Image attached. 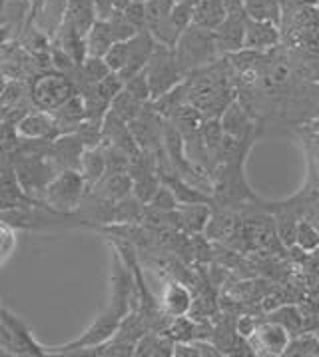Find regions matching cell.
Wrapping results in <instances>:
<instances>
[{
    "mask_svg": "<svg viewBox=\"0 0 319 357\" xmlns=\"http://www.w3.org/2000/svg\"><path fill=\"white\" fill-rule=\"evenodd\" d=\"M188 104L200 110L203 118H219L221 112L238 98L235 68L230 58L221 56L216 62L186 76Z\"/></svg>",
    "mask_w": 319,
    "mask_h": 357,
    "instance_id": "6da1fadb",
    "label": "cell"
},
{
    "mask_svg": "<svg viewBox=\"0 0 319 357\" xmlns=\"http://www.w3.org/2000/svg\"><path fill=\"white\" fill-rule=\"evenodd\" d=\"M174 54L180 68L186 72L200 70L203 66L216 62L219 56L216 38L212 30H203L200 26H188L180 34L178 43L174 46Z\"/></svg>",
    "mask_w": 319,
    "mask_h": 357,
    "instance_id": "7a4b0ae2",
    "label": "cell"
},
{
    "mask_svg": "<svg viewBox=\"0 0 319 357\" xmlns=\"http://www.w3.org/2000/svg\"><path fill=\"white\" fill-rule=\"evenodd\" d=\"M144 72L148 84H150V92H152V100L186 80V72L180 68L174 48L158 43L152 52L150 62L146 64Z\"/></svg>",
    "mask_w": 319,
    "mask_h": 357,
    "instance_id": "3957f363",
    "label": "cell"
},
{
    "mask_svg": "<svg viewBox=\"0 0 319 357\" xmlns=\"http://www.w3.org/2000/svg\"><path fill=\"white\" fill-rule=\"evenodd\" d=\"M86 188L88 184L80 170L66 168L46 186V202L56 212H72L78 206H82V200L86 198Z\"/></svg>",
    "mask_w": 319,
    "mask_h": 357,
    "instance_id": "277c9868",
    "label": "cell"
},
{
    "mask_svg": "<svg viewBox=\"0 0 319 357\" xmlns=\"http://www.w3.org/2000/svg\"><path fill=\"white\" fill-rule=\"evenodd\" d=\"M120 315L114 310H106L100 317H96V321L86 329L84 335H80L78 340L66 343V345H59V347H48L50 354H82L92 347H98L102 343L114 337L118 326H120Z\"/></svg>",
    "mask_w": 319,
    "mask_h": 357,
    "instance_id": "5b68a950",
    "label": "cell"
},
{
    "mask_svg": "<svg viewBox=\"0 0 319 357\" xmlns=\"http://www.w3.org/2000/svg\"><path fill=\"white\" fill-rule=\"evenodd\" d=\"M76 94V86L70 78L60 74L40 76L32 86V100L44 112L59 110L64 102H68Z\"/></svg>",
    "mask_w": 319,
    "mask_h": 357,
    "instance_id": "8992f818",
    "label": "cell"
},
{
    "mask_svg": "<svg viewBox=\"0 0 319 357\" xmlns=\"http://www.w3.org/2000/svg\"><path fill=\"white\" fill-rule=\"evenodd\" d=\"M291 335L286 328L279 324L263 319L258 324L256 333L249 337V343L254 347V354H263V356H283L288 349Z\"/></svg>",
    "mask_w": 319,
    "mask_h": 357,
    "instance_id": "52a82bcc",
    "label": "cell"
},
{
    "mask_svg": "<svg viewBox=\"0 0 319 357\" xmlns=\"http://www.w3.org/2000/svg\"><path fill=\"white\" fill-rule=\"evenodd\" d=\"M154 48H156V40L152 38V34L148 30L136 32V36H132L128 40V62H126V66L122 70L118 72L120 78L126 82V80H130L132 76H136L138 72L144 70L146 64L152 58Z\"/></svg>",
    "mask_w": 319,
    "mask_h": 357,
    "instance_id": "ba28073f",
    "label": "cell"
},
{
    "mask_svg": "<svg viewBox=\"0 0 319 357\" xmlns=\"http://www.w3.org/2000/svg\"><path fill=\"white\" fill-rule=\"evenodd\" d=\"M221 128L226 134L233 138H247V136H260V126L254 120V116L247 112V108L242 102L235 100L221 112L219 116Z\"/></svg>",
    "mask_w": 319,
    "mask_h": 357,
    "instance_id": "9c48e42d",
    "label": "cell"
},
{
    "mask_svg": "<svg viewBox=\"0 0 319 357\" xmlns=\"http://www.w3.org/2000/svg\"><path fill=\"white\" fill-rule=\"evenodd\" d=\"M240 224V214L232 208L212 204V214L205 224L203 236L212 243H228Z\"/></svg>",
    "mask_w": 319,
    "mask_h": 357,
    "instance_id": "30bf717a",
    "label": "cell"
},
{
    "mask_svg": "<svg viewBox=\"0 0 319 357\" xmlns=\"http://www.w3.org/2000/svg\"><path fill=\"white\" fill-rule=\"evenodd\" d=\"M281 44V32L279 26L272 22H261L247 18L246 22V40L244 48L256 50V52H267Z\"/></svg>",
    "mask_w": 319,
    "mask_h": 357,
    "instance_id": "8fae6325",
    "label": "cell"
},
{
    "mask_svg": "<svg viewBox=\"0 0 319 357\" xmlns=\"http://www.w3.org/2000/svg\"><path fill=\"white\" fill-rule=\"evenodd\" d=\"M226 16H228V10H226V2L224 0H200L194 6L192 24L214 32L226 20Z\"/></svg>",
    "mask_w": 319,
    "mask_h": 357,
    "instance_id": "7c38bea8",
    "label": "cell"
},
{
    "mask_svg": "<svg viewBox=\"0 0 319 357\" xmlns=\"http://www.w3.org/2000/svg\"><path fill=\"white\" fill-rule=\"evenodd\" d=\"M132 176L130 172H120V174H104L100 182L96 184V194L102 196L104 200L114 202L126 198L132 194Z\"/></svg>",
    "mask_w": 319,
    "mask_h": 357,
    "instance_id": "4fadbf2b",
    "label": "cell"
},
{
    "mask_svg": "<svg viewBox=\"0 0 319 357\" xmlns=\"http://www.w3.org/2000/svg\"><path fill=\"white\" fill-rule=\"evenodd\" d=\"M194 296L188 287L182 282H170L166 289H164V298H162V307L164 312L176 317V315H188L189 307H192Z\"/></svg>",
    "mask_w": 319,
    "mask_h": 357,
    "instance_id": "5bb4252c",
    "label": "cell"
},
{
    "mask_svg": "<svg viewBox=\"0 0 319 357\" xmlns=\"http://www.w3.org/2000/svg\"><path fill=\"white\" fill-rule=\"evenodd\" d=\"M56 130V122L54 116H50L48 112H34V114H26L20 122H18V134L22 138L29 140H42L52 136Z\"/></svg>",
    "mask_w": 319,
    "mask_h": 357,
    "instance_id": "9a60e30c",
    "label": "cell"
},
{
    "mask_svg": "<svg viewBox=\"0 0 319 357\" xmlns=\"http://www.w3.org/2000/svg\"><path fill=\"white\" fill-rule=\"evenodd\" d=\"M78 170L82 174L84 182L88 188H94L106 174V156H104V148H84L82 156H80V166Z\"/></svg>",
    "mask_w": 319,
    "mask_h": 357,
    "instance_id": "2e32d148",
    "label": "cell"
},
{
    "mask_svg": "<svg viewBox=\"0 0 319 357\" xmlns=\"http://www.w3.org/2000/svg\"><path fill=\"white\" fill-rule=\"evenodd\" d=\"M178 214L182 220V229L196 236V234H203L205 224L212 214V204H186V206H178Z\"/></svg>",
    "mask_w": 319,
    "mask_h": 357,
    "instance_id": "e0dca14e",
    "label": "cell"
},
{
    "mask_svg": "<svg viewBox=\"0 0 319 357\" xmlns=\"http://www.w3.org/2000/svg\"><path fill=\"white\" fill-rule=\"evenodd\" d=\"M84 152V144L82 140L74 134H68V136H62L56 142L52 144V154L59 160L60 164H64L66 168H74L78 170L80 166V156Z\"/></svg>",
    "mask_w": 319,
    "mask_h": 357,
    "instance_id": "ac0fdd59",
    "label": "cell"
},
{
    "mask_svg": "<svg viewBox=\"0 0 319 357\" xmlns=\"http://www.w3.org/2000/svg\"><path fill=\"white\" fill-rule=\"evenodd\" d=\"M112 44H114V36H112L108 20H96L86 32L88 56L104 58V54L110 50Z\"/></svg>",
    "mask_w": 319,
    "mask_h": 357,
    "instance_id": "d6986e66",
    "label": "cell"
},
{
    "mask_svg": "<svg viewBox=\"0 0 319 357\" xmlns=\"http://www.w3.org/2000/svg\"><path fill=\"white\" fill-rule=\"evenodd\" d=\"M66 18L72 22L80 34L86 36L90 26L98 20L96 18V8H94V0H68Z\"/></svg>",
    "mask_w": 319,
    "mask_h": 357,
    "instance_id": "ffe728a7",
    "label": "cell"
},
{
    "mask_svg": "<svg viewBox=\"0 0 319 357\" xmlns=\"http://www.w3.org/2000/svg\"><path fill=\"white\" fill-rule=\"evenodd\" d=\"M247 18L272 22L279 26L281 20V0H242Z\"/></svg>",
    "mask_w": 319,
    "mask_h": 357,
    "instance_id": "44dd1931",
    "label": "cell"
},
{
    "mask_svg": "<svg viewBox=\"0 0 319 357\" xmlns=\"http://www.w3.org/2000/svg\"><path fill=\"white\" fill-rule=\"evenodd\" d=\"M265 319L274 321V324H279L281 328H286L290 331V335H297V333L304 331V317H302V312L297 310V305L281 303L274 312L265 314Z\"/></svg>",
    "mask_w": 319,
    "mask_h": 357,
    "instance_id": "7402d4cb",
    "label": "cell"
},
{
    "mask_svg": "<svg viewBox=\"0 0 319 357\" xmlns=\"http://www.w3.org/2000/svg\"><path fill=\"white\" fill-rule=\"evenodd\" d=\"M144 202H140L134 194H130L114 204V224H138L144 220Z\"/></svg>",
    "mask_w": 319,
    "mask_h": 357,
    "instance_id": "603a6c76",
    "label": "cell"
},
{
    "mask_svg": "<svg viewBox=\"0 0 319 357\" xmlns=\"http://www.w3.org/2000/svg\"><path fill=\"white\" fill-rule=\"evenodd\" d=\"M295 245L305 252L307 256H311V254H316L319 250V228L313 224V222H309V220H305V218H299L297 220V229H295Z\"/></svg>",
    "mask_w": 319,
    "mask_h": 357,
    "instance_id": "cb8c5ba5",
    "label": "cell"
},
{
    "mask_svg": "<svg viewBox=\"0 0 319 357\" xmlns=\"http://www.w3.org/2000/svg\"><path fill=\"white\" fill-rule=\"evenodd\" d=\"M162 333H166L174 343L194 342V337H196V319H192L189 315H176L168 321V326Z\"/></svg>",
    "mask_w": 319,
    "mask_h": 357,
    "instance_id": "d4e9b609",
    "label": "cell"
},
{
    "mask_svg": "<svg viewBox=\"0 0 319 357\" xmlns=\"http://www.w3.org/2000/svg\"><path fill=\"white\" fill-rule=\"evenodd\" d=\"M144 108V102L136 100V98H134L132 94H128L126 90H122L116 98L112 100V104H110V110H112L114 114L120 116L122 120H126V122H132L134 118H138V116L142 114Z\"/></svg>",
    "mask_w": 319,
    "mask_h": 357,
    "instance_id": "484cf974",
    "label": "cell"
},
{
    "mask_svg": "<svg viewBox=\"0 0 319 357\" xmlns=\"http://www.w3.org/2000/svg\"><path fill=\"white\" fill-rule=\"evenodd\" d=\"M283 356H319V340L309 333H297L291 337Z\"/></svg>",
    "mask_w": 319,
    "mask_h": 357,
    "instance_id": "4316f807",
    "label": "cell"
},
{
    "mask_svg": "<svg viewBox=\"0 0 319 357\" xmlns=\"http://www.w3.org/2000/svg\"><path fill=\"white\" fill-rule=\"evenodd\" d=\"M108 24H110V30H112L114 43H126V40H130L132 36H136V32H138L128 22V18L124 16V10H118V8L108 18Z\"/></svg>",
    "mask_w": 319,
    "mask_h": 357,
    "instance_id": "83f0119b",
    "label": "cell"
},
{
    "mask_svg": "<svg viewBox=\"0 0 319 357\" xmlns=\"http://www.w3.org/2000/svg\"><path fill=\"white\" fill-rule=\"evenodd\" d=\"M80 70L84 74V78H86V84H98L102 78H106L108 74H110V68H108V64H106V60L104 58H96V56H86V60L82 62V66H80Z\"/></svg>",
    "mask_w": 319,
    "mask_h": 357,
    "instance_id": "f1b7e54d",
    "label": "cell"
},
{
    "mask_svg": "<svg viewBox=\"0 0 319 357\" xmlns=\"http://www.w3.org/2000/svg\"><path fill=\"white\" fill-rule=\"evenodd\" d=\"M124 90L128 94H132L136 100L144 102V104L152 100V92H150V84H148V78H146L144 70L138 72L136 76H132L130 80H126L124 82Z\"/></svg>",
    "mask_w": 319,
    "mask_h": 357,
    "instance_id": "f546056e",
    "label": "cell"
},
{
    "mask_svg": "<svg viewBox=\"0 0 319 357\" xmlns=\"http://www.w3.org/2000/svg\"><path fill=\"white\" fill-rule=\"evenodd\" d=\"M94 86H96V90L100 92V96H104L106 100L112 104V100H114L118 94L124 90V80L120 78V74H118V72H110L106 78H102L100 82Z\"/></svg>",
    "mask_w": 319,
    "mask_h": 357,
    "instance_id": "4dcf8cb0",
    "label": "cell"
},
{
    "mask_svg": "<svg viewBox=\"0 0 319 357\" xmlns=\"http://www.w3.org/2000/svg\"><path fill=\"white\" fill-rule=\"evenodd\" d=\"M104 60L108 64V68L112 72H120L126 62H128V40L126 43H114L110 46V50L104 54Z\"/></svg>",
    "mask_w": 319,
    "mask_h": 357,
    "instance_id": "1f68e13d",
    "label": "cell"
},
{
    "mask_svg": "<svg viewBox=\"0 0 319 357\" xmlns=\"http://www.w3.org/2000/svg\"><path fill=\"white\" fill-rule=\"evenodd\" d=\"M148 206L154 208V210H160V212H172V210H176L180 204L176 200L174 192L166 186V184H162V186L158 188V192L154 194V198L148 202Z\"/></svg>",
    "mask_w": 319,
    "mask_h": 357,
    "instance_id": "d6a6232c",
    "label": "cell"
},
{
    "mask_svg": "<svg viewBox=\"0 0 319 357\" xmlns=\"http://www.w3.org/2000/svg\"><path fill=\"white\" fill-rule=\"evenodd\" d=\"M192 15H194V6L176 0V4L170 10V20L174 22L176 29L180 30V32H184L188 26H192Z\"/></svg>",
    "mask_w": 319,
    "mask_h": 357,
    "instance_id": "836d02e7",
    "label": "cell"
},
{
    "mask_svg": "<svg viewBox=\"0 0 319 357\" xmlns=\"http://www.w3.org/2000/svg\"><path fill=\"white\" fill-rule=\"evenodd\" d=\"M124 16L128 18V22L138 32L146 30V26H148V20H146V2H130L124 8Z\"/></svg>",
    "mask_w": 319,
    "mask_h": 357,
    "instance_id": "e575fe53",
    "label": "cell"
},
{
    "mask_svg": "<svg viewBox=\"0 0 319 357\" xmlns=\"http://www.w3.org/2000/svg\"><path fill=\"white\" fill-rule=\"evenodd\" d=\"M258 319L254 317V315H240L238 319H235V333L240 335V337H244V340H249L254 333H256V329H258Z\"/></svg>",
    "mask_w": 319,
    "mask_h": 357,
    "instance_id": "d590c367",
    "label": "cell"
},
{
    "mask_svg": "<svg viewBox=\"0 0 319 357\" xmlns=\"http://www.w3.org/2000/svg\"><path fill=\"white\" fill-rule=\"evenodd\" d=\"M94 8H96V18L98 20H108L112 13L116 10L112 0H94Z\"/></svg>",
    "mask_w": 319,
    "mask_h": 357,
    "instance_id": "8d00e7d4",
    "label": "cell"
},
{
    "mask_svg": "<svg viewBox=\"0 0 319 357\" xmlns=\"http://www.w3.org/2000/svg\"><path fill=\"white\" fill-rule=\"evenodd\" d=\"M304 128L309 132V134H316L319 136V116L318 118H313V120H309L307 124H304Z\"/></svg>",
    "mask_w": 319,
    "mask_h": 357,
    "instance_id": "74e56055",
    "label": "cell"
},
{
    "mask_svg": "<svg viewBox=\"0 0 319 357\" xmlns=\"http://www.w3.org/2000/svg\"><path fill=\"white\" fill-rule=\"evenodd\" d=\"M6 76L4 74H0V96H2V90H4V86H6V80H4Z\"/></svg>",
    "mask_w": 319,
    "mask_h": 357,
    "instance_id": "f35d334b",
    "label": "cell"
},
{
    "mask_svg": "<svg viewBox=\"0 0 319 357\" xmlns=\"http://www.w3.org/2000/svg\"><path fill=\"white\" fill-rule=\"evenodd\" d=\"M6 36H8V32H6V30H4V29H0V44L6 40Z\"/></svg>",
    "mask_w": 319,
    "mask_h": 357,
    "instance_id": "ab89813d",
    "label": "cell"
},
{
    "mask_svg": "<svg viewBox=\"0 0 319 357\" xmlns=\"http://www.w3.org/2000/svg\"><path fill=\"white\" fill-rule=\"evenodd\" d=\"M180 2H186V4H189V6H196L200 0H180Z\"/></svg>",
    "mask_w": 319,
    "mask_h": 357,
    "instance_id": "60d3db41",
    "label": "cell"
},
{
    "mask_svg": "<svg viewBox=\"0 0 319 357\" xmlns=\"http://www.w3.org/2000/svg\"><path fill=\"white\" fill-rule=\"evenodd\" d=\"M313 224H316V226H318V228H319V218H318V220H313Z\"/></svg>",
    "mask_w": 319,
    "mask_h": 357,
    "instance_id": "b9f144b4",
    "label": "cell"
},
{
    "mask_svg": "<svg viewBox=\"0 0 319 357\" xmlns=\"http://www.w3.org/2000/svg\"><path fill=\"white\" fill-rule=\"evenodd\" d=\"M130 2H146V0H130Z\"/></svg>",
    "mask_w": 319,
    "mask_h": 357,
    "instance_id": "7bdbcfd3",
    "label": "cell"
}]
</instances>
